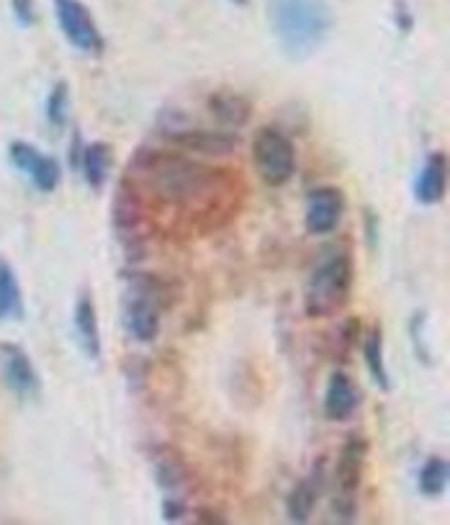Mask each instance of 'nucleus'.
<instances>
[{"mask_svg": "<svg viewBox=\"0 0 450 525\" xmlns=\"http://www.w3.org/2000/svg\"><path fill=\"white\" fill-rule=\"evenodd\" d=\"M129 181L157 201L180 209H209L229 191L227 175L214 168L188 160L178 152H160L139 147L129 163Z\"/></svg>", "mask_w": 450, "mask_h": 525, "instance_id": "f257e3e1", "label": "nucleus"}, {"mask_svg": "<svg viewBox=\"0 0 450 525\" xmlns=\"http://www.w3.org/2000/svg\"><path fill=\"white\" fill-rule=\"evenodd\" d=\"M270 29L288 60L304 62L332 31L330 0H268Z\"/></svg>", "mask_w": 450, "mask_h": 525, "instance_id": "f03ea898", "label": "nucleus"}, {"mask_svg": "<svg viewBox=\"0 0 450 525\" xmlns=\"http://www.w3.org/2000/svg\"><path fill=\"white\" fill-rule=\"evenodd\" d=\"M355 266L345 250H330L317 260L304 284V314L324 320L348 307L353 294Z\"/></svg>", "mask_w": 450, "mask_h": 525, "instance_id": "7ed1b4c3", "label": "nucleus"}, {"mask_svg": "<svg viewBox=\"0 0 450 525\" xmlns=\"http://www.w3.org/2000/svg\"><path fill=\"white\" fill-rule=\"evenodd\" d=\"M168 286L152 273H126L124 325L129 338L137 343H155L160 335V314L168 302Z\"/></svg>", "mask_w": 450, "mask_h": 525, "instance_id": "20e7f679", "label": "nucleus"}, {"mask_svg": "<svg viewBox=\"0 0 450 525\" xmlns=\"http://www.w3.org/2000/svg\"><path fill=\"white\" fill-rule=\"evenodd\" d=\"M368 459V441L360 433L350 435L348 441L342 443L340 453L335 461V515L340 523H353L355 518V502H358V489L363 482V471H366Z\"/></svg>", "mask_w": 450, "mask_h": 525, "instance_id": "39448f33", "label": "nucleus"}, {"mask_svg": "<svg viewBox=\"0 0 450 525\" xmlns=\"http://www.w3.org/2000/svg\"><path fill=\"white\" fill-rule=\"evenodd\" d=\"M157 132L168 139L170 145L180 147V150L198 152V155L209 157H224L232 155L237 147V137L229 132H219V129H206L201 124H191L178 111H165L160 116Z\"/></svg>", "mask_w": 450, "mask_h": 525, "instance_id": "423d86ee", "label": "nucleus"}, {"mask_svg": "<svg viewBox=\"0 0 450 525\" xmlns=\"http://www.w3.org/2000/svg\"><path fill=\"white\" fill-rule=\"evenodd\" d=\"M252 165L273 188L286 186L296 173V147L288 134L276 127H263L252 137Z\"/></svg>", "mask_w": 450, "mask_h": 525, "instance_id": "0eeeda50", "label": "nucleus"}, {"mask_svg": "<svg viewBox=\"0 0 450 525\" xmlns=\"http://www.w3.org/2000/svg\"><path fill=\"white\" fill-rule=\"evenodd\" d=\"M111 224L129 260L142 258L144 242H147V212H144L142 194L129 178H124L116 188L114 204H111Z\"/></svg>", "mask_w": 450, "mask_h": 525, "instance_id": "6e6552de", "label": "nucleus"}, {"mask_svg": "<svg viewBox=\"0 0 450 525\" xmlns=\"http://www.w3.org/2000/svg\"><path fill=\"white\" fill-rule=\"evenodd\" d=\"M52 3L57 24H60L67 42L85 55H101L106 49V42H103L96 19L85 8L83 0H52Z\"/></svg>", "mask_w": 450, "mask_h": 525, "instance_id": "1a4fd4ad", "label": "nucleus"}, {"mask_svg": "<svg viewBox=\"0 0 450 525\" xmlns=\"http://www.w3.org/2000/svg\"><path fill=\"white\" fill-rule=\"evenodd\" d=\"M8 157H11V163L16 165L21 173H26L31 178V183H34L42 194H52L54 188L60 186L62 181V168L60 163L54 160V157L49 155H42V152L36 150L34 145H29V142H11V147H8Z\"/></svg>", "mask_w": 450, "mask_h": 525, "instance_id": "9d476101", "label": "nucleus"}, {"mask_svg": "<svg viewBox=\"0 0 450 525\" xmlns=\"http://www.w3.org/2000/svg\"><path fill=\"white\" fill-rule=\"evenodd\" d=\"M345 214V194L335 186L314 188L306 199L304 227L309 235H330L337 230Z\"/></svg>", "mask_w": 450, "mask_h": 525, "instance_id": "9b49d317", "label": "nucleus"}, {"mask_svg": "<svg viewBox=\"0 0 450 525\" xmlns=\"http://www.w3.org/2000/svg\"><path fill=\"white\" fill-rule=\"evenodd\" d=\"M0 358H3V379H6L8 389L16 394L18 399H34L42 392V381L36 374L34 363H31L29 353L21 345L6 343L0 345Z\"/></svg>", "mask_w": 450, "mask_h": 525, "instance_id": "f8f14e48", "label": "nucleus"}, {"mask_svg": "<svg viewBox=\"0 0 450 525\" xmlns=\"http://www.w3.org/2000/svg\"><path fill=\"white\" fill-rule=\"evenodd\" d=\"M360 407V389L345 371H335L327 381L324 389L322 410L327 420L332 423H345L355 415V410Z\"/></svg>", "mask_w": 450, "mask_h": 525, "instance_id": "ddd939ff", "label": "nucleus"}, {"mask_svg": "<svg viewBox=\"0 0 450 525\" xmlns=\"http://www.w3.org/2000/svg\"><path fill=\"white\" fill-rule=\"evenodd\" d=\"M324 489V461H319L294 489H291V495H288L286 510L291 523L304 525L306 520L312 518V513L317 510V502L322 497Z\"/></svg>", "mask_w": 450, "mask_h": 525, "instance_id": "4468645a", "label": "nucleus"}, {"mask_svg": "<svg viewBox=\"0 0 450 525\" xmlns=\"http://www.w3.org/2000/svg\"><path fill=\"white\" fill-rule=\"evenodd\" d=\"M445 188H448V157L443 152H432L427 155L422 165L417 183H414V199L422 206H435L443 201Z\"/></svg>", "mask_w": 450, "mask_h": 525, "instance_id": "2eb2a0df", "label": "nucleus"}, {"mask_svg": "<svg viewBox=\"0 0 450 525\" xmlns=\"http://www.w3.org/2000/svg\"><path fill=\"white\" fill-rule=\"evenodd\" d=\"M75 332H78V343L80 350L90 361H98L101 358V327H98V314L96 304H93V296L90 291H80L78 302H75Z\"/></svg>", "mask_w": 450, "mask_h": 525, "instance_id": "dca6fc26", "label": "nucleus"}, {"mask_svg": "<svg viewBox=\"0 0 450 525\" xmlns=\"http://www.w3.org/2000/svg\"><path fill=\"white\" fill-rule=\"evenodd\" d=\"M206 106H209L211 116H214V119L227 129L245 127L252 116L250 101H245V98L237 96V93H232V91L211 93L209 101H206Z\"/></svg>", "mask_w": 450, "mask_h": 525, "instance_id": "f3484780", "label": "nucleus"}, {"mask_svg": "<svg viewBox=\"0 0 450 525\" xmlns=\"http://www.w3.org/2000/svg\"><path fill=\"white\" fill-rule=\"evenodd\" d=\"M78 165L85 175V183L93 191H101L108 181L111 165H114V152H111V147L106 142H90V145L83 147Z\"/></svg>", "mask_w": 450, "mask_h": 525, "instance_id": "a211bd4d", "label": "nucleus"}, {"mask_svg": "<svg viewBox=\"0 0 450 525\" xmlns=\"http://www.w3.org/2000/svg\"><path fill=\"white\" fill-rule=\"evenodd\" d=\"M21 317H24V291L13 266L0 255V322L21 320Z\"/></svg>", "mask_w": 450, "mask_h": 525, "instance_id": "6ab92c4d", "label": "nucleus"}, {"mask_svg": "<svg viewBox=\"0 0 450 525\" xmlns=\"http://www.w3.org/2000/svg\"><path fill=\"white\" fill-rule=\"evenodd\" d=\"M363 358H366V369L371 374V379L376 381V387L381 392H391V379L389 369H386V358H384V332L381 327L373 325L366 332V340H363Z\"/></svg>", "mask_w": 450, "mask_h": 525, "instance_id": "aec40b11", "label": "nucleus"}, {"mask_svg": "<svg viewBox=\"0 0 450 525\" xmlns=\"http://www.w3.org/2000/svg\"><path fill=\"white\" fill-rule=\"evenodd\" d=\"M450 479V469L448 461L443 456H432V459L425 461V466L420 469V479H417V487L425 497H440L448 487Z\"/></svg>", "mask_w": 450, "mask_h": 525, "instance_id": "412c9836", "label": "nucleus"}, {"mask_svg": "<svg viewBox=\"0 0 450 525\" xmlns=\"http://www.w3.org/2000/svg\"><path fill=\"white\" fill-rule=\"evenodd\" d=\"M155 479L165 492H178L188 482L186 466L173 453H162V456L155 459Z\"/></svg>", "mask_w": 450, "mask_h": 525, "instance_id": "4be33fe9", "label": "nucleus"}, {"mask_svg": "<svg viewBox=\"0 0 450 525\" xmlns=\"http://www.w3.org/2000/svg\"><path fill=\"white\" fill-rule=\"evenodd\" d=\"M67 109H70V88H67L65 80H60L47 98V119L54 129L67 124Z\"/></svg>", "mask_w": 450, "mask_h": 525, "instance_id": "5701e85b", "label": "nucleus"}, {"mask_svg": "<svg viewBox=\"0 0 450 525\" xmlns=\"http://www.w3.org/2000/svg\"><path fill=\"white\" fill-rule=\"evenodd\" d=\"M358 335H360L358 317H350V320L342 322V325L337 327V335H335V358L345 361V358L350 356V350L355 348V343H358Z\"/></svg>", "mask_w": 450, "mask_h": 525, "instance_id": "b1692460", "label": "nucleus"}, {"mask_svg": "<svg viewBox=\"0 0 450 525\" xmlns=\"http://www.w3.org/2000/svg\"><path fill=\"white\" fill-rule=\"evenodd\" d=\"M188 515V505L183 500H178V497H165V502H162V518H165V523H178V520H183Z\"/></svg>", "mask_w": 450, "mask_h": 525, "instance_id": "393cba45", "label": "nucleus"}, {"mask_svg": "<svg viewBox=\"0 0 450 525\" xmlns=\"http://www.w3.org/2000/svg\"><path fill=\"white\" fill-rule=\"evenodd\" d=\"M13 16L21 26H31L36 21V3L34 0H11Z\"/></svg>", "mask_w": 450, "mask_h": 525, "instance_id": "a878e982", "label": "nucleus"}, {"mask_svg": "<svg viewBox=\"0 0 450 525\" xmlns=\"http://www.w3.org/2000/svg\"><path fill=\"white\" fill-rule=\"evenodd\" d=\"M396 24H399V29L402 31H409L414 26V19L407 13V6H404V3L396 6Z\"/></svg>", "mask_w": 450, "mask_h": 525, "instance_id": "bb28decb", "label": "nucleus"}, {"mask_svg": "<svg viewBox=\"0 0 450 525\" xmlns=\"http://www.w3.org/2000/svg\"><path fill=\"white\" fill-rule=\"evenodd\" d=\"M234 6H247V0H232Z\"/></svg>", "mask_w": 450, "mask_h": 525, "instance_id": "cd10ccee", "label": "nucleus"}]
</instances>
